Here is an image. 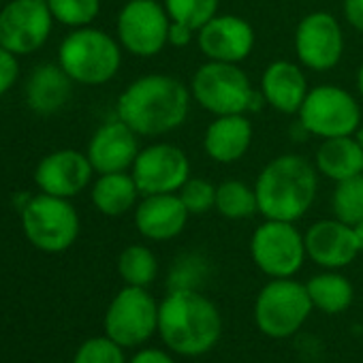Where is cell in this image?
<instances>
[{
    "label": "cell",
    "instance_id": "3",
    "mask_svg": "<svg viewBox=\"0 0 363 363\" xmlns=\"http://www.w3.org/2000/svg\"><path fill=\"white\" fill-rule=\"evenodd\" d=\"M259 214L265 220H301L318 191L316 167L299 154H280L272 158L255 182Z\"/></svg>",
    "mask_w": 363,
    "mask_h": 363
},
{
    "label": "cell",
    "instance_id": "22",
    "mask_svg": "<svg viewBox=\"0 0 363 363\" xmlns=\"http://www.w3.org/2000/svg\"><path fill=\"white\" fill-rule=\"evenodd\" d=\"M73 92V79L60 65H41L33 71L26 84L28 107L41 116L60 111Z\"/></svg>",
    "mask_w": 363,
    "mask_h": 363
},
{
    "label": "cell",
    "instance_id": "31",
    "mask_svg": "<svg viewBox=\"0 0 363 363\" xmlns=\"http://www.w3.org/2000/svg\"><path fill=\"white\" fill-rule=\"evenodd\" d=\"M73 363H128V361L124 357V348L118 342H113L107 335H99L86 340L77 348Z\"/></svg>",
    "mask_w": 363,
    "mask_h": 363
},
{
    "label": "cell",
    "instance_id": "29",
    "mask_svg": "<svg viewBox=\"0 0 363 363\" xmlns=\"http://www.w3.org/2000/svg\"><path fill=\"white\" fill-rule=\"evenodd\" d=\"M171 22L184 24L195 33L218 16L220 0H162Z\"/></svg>",
    "mask_w": 363,
    "mask_h": 363
},
{
    "label": "cell",
    "instance_id": "19",
    "mask_svg": "<svg viewBox=\"0 0 363 363\" xmlns=\"http://www.w3.org/2000/svg\"><path fill=\"white\" fill-rule=\"evenodd\" d=\"M191 212L177 193L145 195L135 208L137 231L152 242H169L186 229Z\"/></svg>",
    "mask_w": 363,
    "mask_h": 363
},
{
    "label": "cell",
    "instance_id": "4",
    "mask_svg": "<svg viewBox=\"0 0 363 363\" xmlns=\"http://www.w3.org/2000/svg\"><path fill=\"white\" fill-rule=\"evenodd\" d=\"M191 94L193 101L212 116L250 113L265 105L261 90L252 86L246 71L231 62L208 60L201 65L193 75Z\"/></svg>",
    "mask_w": 363,
    "mask_h": 363
},
{
    "label": "cell",
    "instance_id": "10",
    "mask_svg": "<svg viewBox=\"0 0 363 363\" xmlns=\"http://www.w3.org/2000/svg\"><path fill=\"white\" fill-rule=\"evenodd\" d=\"M252 263L269 278H293L308 259L303 233L295 223L265 220L250 238Z\"/></svg>",
    "mask_w": 363,
    "mask_h": 363
},
{
    "label": "cell",
    "instance_id": "34",
    "mask_svg": "<svg viewBox=\"0 0 363 363\" xmlns=\"http://www.w3.org/2000/svg\"><path fill=\"white\" fill-rule=\"evenodd\" d=\"M128 363H175V359L173 354L160 348H141L139 352L130 357Z\"/></svg>",
    "mask_w": 363,
    "mask_h": 363
},
{
    "label": "cell",
    "instance_id": "17",
    "mask_svg": "<svg viewBox=\"0 0 363 363\" xmlns=\"http://www.w3.org/2000/svg\"><path fill=\"white\" fill-rule=\"evenodd\" d=\"M306 252L312 263L325 269H340L359 257L354 229L337 218H325L310 225L303 233Z\"/></svg>",
    "mask_w": 363,
    "mask_h": 363
},
{
    "label": "cell",
    "instance_id": "39",
    "mask_svg": "<svg viewBox=\"0 0 363 363\" xmlns=\"http://www.w3.org/2000/svg\"><path fill=\"white\" fill-rule=\"evenodd\" d=\"M352 137H354V139L359 141V145L363 147V122H361V124L357 126V130H354V135H352Z\"/></svg>",
    "mask_w": 363,
    "mask_h": 363
},
{
    "label": "cell",
    "instance_id": "9",
    "mask_svg": "<svg viewBox=\"0 0 363 363\" xmlns=\"http://www.w3.org/2000/svg\"><path fill=\"white\" fill-rule=\"evenodd\" d=\"M105 335L122 348H137L158 333V301L143 286H124L107 306Z\"/></svg>",
    "mask_w": 363,
    "mask_h": 363
},
{
    "label": "cell",
    "instance_id": "14",
    "mask_svg": "<svg viewBox=\"0 0 363 363\" xmlns=\"http://www.w3.org/2000/svg\"><path fill=\"white\" fill-rule=\"evenodd\" d=\"M52 24L48 0H11L0 11V45L16 56L37 52L48 41Z\"/></svg>",
    "mask_w": 363,
    "mask_h": 363
},
{
    "label": "cell",
    "instance_id": "20",
    "mask_svg": "<svg viewBox=\"0 0 363 363\" xmlns=\"http://www.w3.org/2000/svg\"><path fill=\"white\" fill-rule=\"evenodd\" d=\"M255 128L248 113L216 116L203 135L206 154L218 164H233L246 156L252 145Z\"/></svg>",
    "mask_w": 363,
    "mask_h": 363
},
{
    "label": "cell",
    "instance_id": "2",
    "mask_svg": "<svg viewBox=\"0 0 363 363\" xmlns=\"http://www.w3.org/2000/svg\"><path fill=\"white\" fill-rule=\"evenodd\" d=\"M158 335L179 357L208 354L223 335L220 310L193 286H175L158 301Z\"/></svg>",
    "mask_w": 363,
    "mask_h": 363
},
{
    "label": "cell",
    "instance_id": "36",
    "mask_svg": "<svg viewBox=\"0 0 363 363\" xmlns=\"http://www.w3.org/2000/svg\"><path fill=\"white\" fill-rule=\"evenodd\" d=\"M342 9H344L346 22L354 30L363 33V0H344V7Z\"/></svg>",
    "mask_w": 363,
    "mask_h": 363
},
{
    "label": "cell",
    "instance_id": "30",
    "mask_svg": "<svg viewBox=\"0 0 363 363\" xmlns=\"http://www.w3.org/2000/svg\"><path fill=\"white\" fill-rule=\"evenodd\" d=\"M48 5L54 20L73 28L90 26L101 11V0H48Z\"/></svg>",
    "mask_w": 363,
    "mask_h": 363
},
{
    "label": "cell",
    "instance_id": "8",
    "mask_svg": "<svg viewBox=\"0 0 363 363\" xmlns=\"http://www.w3.org/2000/svg\"><path fill=\"white\" fill-rule=\"evenodd\" d=\"M297 118L306 135L320 139L346 137L354 135L361 124V105L348 90L335 84H320L310 88Z\"/></svg>",
    "mask_w": 363,
    "mask_h": 363
},
{
    "label": "cell",
    "instance_id": "35",
    "mask_svg": "<svg viewBox=\"0 0 363 363\" xmlns=\"http://www.w3.org/2000/svg\"><path fill=\"white\" fill-rule=\"evenodd\" d=\"M197 39V33L184 24H177V22H171V28H169V45L173 48H186L191 45V41Z\"/></svg>",
    "mask_w": 363,
    "mask_h": 363
},
{
    "label": "cell",
    "instance_id": "23",
    "mask_svg": "<svg viewBox=\"0 0 363 363\" xmlns=\"http://www.w3.org/2000/svg\"><path fill=\"white\" fill-rule=\"evenodd\" d=\"M314 167L331 182H342L363 173V147L352 135L323 139L314 154Z\"/></svg>",
    "mask_w": 363,
    "mask_h": 363
},
{
    "label": "cell",
    "instance_id": "21",
    "mask_svg": "<svg viewBox=\"0 0 363 363\" xmlns=\"http://www.w3.org/2000/svg\"><path fill=\"white\" fill-rule=\"evenodd\" d=\"M259 90L265 99V105L274 107L280 113L293 116L301 109L310 86L299 65L289 60H276L263 71Z\"/></svg>",
    "mask_w": 363,
    "mask_h": 363
},
{
    "label": "cell",
    "instance_id": "18",
    "mask_svg": "<svg viewBox=\"0 0 363 363\" xmlns=\"http://www.w3.org/2000/svg\"><path fill=\"white\" fill-rule=\"evenodd\" d=\"M86 154L99 175L128 171L139 154V135L120 118L105 122L92 135Z\"/></svg>",
    "mask_w": 363,
    "mask_h": 363
},
{
    "label": "cell",
    "instance_id": "24",
    "mask_svg": "<svg viewBox=\"0 0 363 363\" xmlns=\"http://www.w3.org/2000/svg\"><path fill=\"white\" fill-rule=\"evenodd\" d=\"M139 189L130 173H101L92 186V203L105 216H122L137 208Z\"/></svg>",
    "mask_w": 363,
    "mask_h": 363
},
{
    "label": "cell",
    "instance_id": "5",
    "mask_svg": "<svg viewBox=\"0 0 363 363\" xmlns=\"http://www.w3.org/2000/svg\"><path fill=\"white\" fill-rule=\"evenodd\" d=\"M58 65L67 75L84 86H101L111 82L122 67V45L99 28H77L60 50Z\"/></svg>",
    "mask_w": 363,
    "mask_h": 363
},
{
    "label": "cell",
    "instance_id": "33",
    "mask_svg": "<svg viewBox=\"0 0 363 363\" xmlns=\"http://www.w3.org/2000/svg\"><path fill=\"white\" fill-rule=\"evenodd\" d=\"M20 67L16 60V54H11L9 50H5L0 45V94H5L18 79Z\"/></svg>",
    "mask_w": 363,
    "mask_h": 363
},
{
    "label": "cell",
    "instance_id": "12",
    "mask_svg": "<svg viewBox=\"0 0 363 363\" xmlns=\"http://www.w3.org/2000/svg\"><path fill=\"white\" fill-rule=\"evenodd\" d=\"M130 175L139 193L169 195L177 193L191 177V160L186 152L173 143H152L139 150Z\"/></svg>",
    "mask_w": 363,
    "mask_h": 363
},
{
    "label": "cell",
    "instance_id": "25",
    "mask_svg": "<svg viewBox=\"0 0 363 363\" xmlns=\"http://www.w3.org/2000/svg\"><path fill=\"white\" fill-rule=\"evenodd\" d=\"M306 291L314 310L325 314H340L350 308L354 299V289L350 280L335 269H325L306 282Z\"/></svg>",
    "mask_w": 363,
    "mask_h": 363
},
{
    "label": "cell",
    "instance_id": "6",
    "mask_svg": "<svg viewBox=\"0 0 363 363\" xmlns=\"http://www.w3.org/2000/svg\"><path fill=\"white\" fill-rule=\"evenodd\" d=\"M312 310L314 306L306 291V282L272 278L255 299V323L263 335L286 340L303 327Z\"/></svg>",
    "mask_w": 363,
    "mask_h": 363
},
{
    "label": "cell",
    "instance_id": "11",
    "mask_svg": "<svg viewBox=\"0 0 363 363\" xmlns=\"http://www.w3.org/2000/svg\"><path fill=\"white\" fill-rule=\"evenodd\" d=\"M171 18L156 0H128L118 13L116 35L128 54L154 58L169 45Z\"/></svg>",
    "mask_w": 363,
    "mask_h": 363
},
{
    "label": "cell",
    "instance_id": "32",
    "mask_svg": "<svg viewBox=\"0 0 363 363\" xmlns=\"http://www.w3.org/2000/svg\"><path fill=\"white\" fill-rule=\"evenodd\" d=\"M177 195L191 212V216L216 210V186L203 177H189V182L177 191Z\"/></svg>",
    "mask_w": 363,
    "mask_h": 363
},
{
    "label": "cell",
    "instance_id": "38",
    "mask_svg": "<svg viewBox=\"0 0 363 363\" xmlns=\"http://www.w3.org/2000/svg\"><path fill=\"white\" fill-rule=\"evenodd\" d=\"M357 90H359V94L363 99V62H361V67L357 71Z\"/></svg>",
    "mask_w": 363,
    "mask_h": 363
},
{
    "label": "cell",
    "instance_id": "16",
    "mask_svg": "<svg viewBox=\"0 0 363 363\" xmlns=\"http://www.w3.org/2000/svg\"><path fill=\"white\" fill-rule=\"evenodd\" d=\"M94 167L88 154L77 150H58L48 154L35 171L37 186L54 197L71 199L79 195L92 179Z\"/></svg>",
    "mask_w": 363,
    "mask_h": 363
},
{
    "label": "cell",
    "instance_id": "1",
    "mask_svg": "<svg viewBox=\"0 0 363 363\" xmlns=\"http://www.w3.org/2000/svg\"><path fill=\"white\" fill-rule=\"evenodd\" d=\"M191 88L177 77L154 73L126 86L118 99V118L139 137H160L186 122L191 111Z\"/></svg>",
    "mask_w": 363,
    "mask_h": 363
},
{
    "label": "cell",
    "instance_id": "27",
    "mask_svg": "<svg viewBox=\"0 0 363 363\" xmlns=\"http://www.w3.org/2000/svg\"><path fill=\"white\" fill-rule=\"evenodd\" d=\"M118 274L128 286H143L147 289L158 276V261L156 255L141 244H133L124 248L118 257Z\"/></svg>",
    "mask_w": 363,
    "mask_h": 363
},
{
    "label": "cell",
    "instance_id": "7",
    "mask_svg": "<svg viewBox=\"0 0 363 363\" xmlns=\"http://www.w3.org/2000/svg\"><path fill=\"white\" fill-rule=\"evenodd\" d=\"M22 229L35 248L50 255L65 252L79 235V214L69 199L41 193L24 206Z\"/></svg>",
    "mask_w": 363,
    "mask_h": 363
},
{
    "label": "cell",
    "instance_id": "13",
    "mask_svg": "<svg viewBox=\"0 0 363 363\" xmlns=\"http://www.w3.org/2000/svg\"><path fill=\"white\" fill-rule=\"evenodd\" d=\"M344 30L327 11H314L299 20L295 28V54L301 67L325 73L340 65L344 56Z\"/></svg>",
    "mask_w": 363,
    "mask_h": 363
},
{
    "label": "cell",
    "instance_id": "37",
    "mask_svg": "<svg viewBox=\"0 0 363 363\" xmlns=\"http://www.w3.org/2000/svg\"><path fill=\"white\" fill-rule=\"evenodd\" d=\"M352 229H354V235H357V244H359V250L363 252V220H361L359 225H354Z\"/></svg>",
    "mask_w": 363,
    "mask_h": 363
},
{
    "label": "cell",
    "instance_id": "15",
    "mask_svg": "<svg viewBox=\"0 0 363 363\" xmlns=\"http://www.w3.org/2000/svg\"><path fill=\"white\" fill-rule=\"evenodd\" d=\"M255 45L252 24L233 13H218L197 30V48L206 60L240 65L250 58Z\"/></svg>",
    "mask_w": 363,
    "mask_h": 363
},
{
    "label": "cell",
    "instance_id": "26",
    "mask_svg": "<svg viewBox=\"0 0 363 363\" xmlns=\"http://www.w3.org/2000/svg\"><path fill=\"white\" fill-rule=\"evenodd\" d=\"M216 212L229 220H246L259 212L257 191L242 179H227L216 186Z\"/></svg>",
    "mask_w": 363,
    "mask_h": 363
},
{
    "label": "cell",
    "instance_id": "28",
    "mask_svg": "<svg viewBox=\"0 0 363 363\" xmlns=\"http://www.w3.org/2000/svg\"><path fill=\"white\" fill-rule=\"evenodd\" d=\"M333 218L354 227L363 220V173L342 179L331 197Z\"/></svg>",
    "mask_w": 363,
    "mask_h": 363
},
{
    "label": "cell",
    "instance_id": "40",
    "mask_svg": "<svg viewBox=\"0 0 363 363\" xmlns=\"http://www.w3.org/2000/svg\"><path fill=\"white\" fill-rule=\"evenodd\" d=\"M0 3H3V0H0Z\"/></svg>",
    "mask_w": 363,
    "mask_h": 363
}]
</instances>
